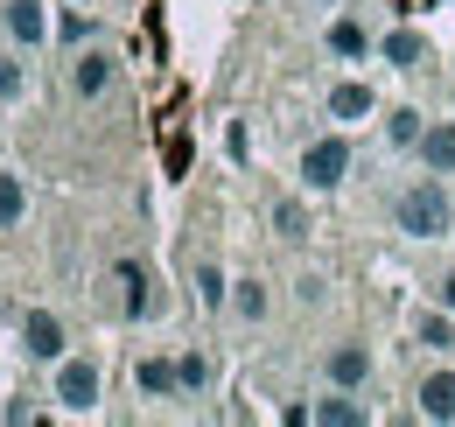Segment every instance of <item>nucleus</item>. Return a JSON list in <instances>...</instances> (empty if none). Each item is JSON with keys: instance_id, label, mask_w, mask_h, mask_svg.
<instances>
[{"instance_id": "nucleus-1", "label": "nucleus", "mask_w": 455, "mask_h": 427, "mask_svg": "<svg viewBox=\"0 0 455 427\" xmlns=\"http://www.w3.org/2000/svg\"><path fill=\"white\" fill-rule=\"evenodd\" d=\"M393 231L420 238V246L455 231V204H449V189H442V175H427V168H420V175L393 197Z\"/></svg>"}, {"instance_id": "nucleus-2", "label": "nucleus", "mask_w": 455, "mask_h": 427, "mask_svg": "<svg viewBox=\"0 0 455 427\" xmlns=\"http://www.w3.org/2000/svg\"><path fill=\"white\" fill-rule=\"evenodd\" d=\"M343 175H350V133H315L301 148V182L323 197V189H337Z\"/></svg>"}, {"instance_id": "nucleus-3", "label": "nucleus", "mask_w": 455, "mask_h": 427, "mask_svg": "<svg viewBox=\"0 0 455 427\" xmlns=\"http://www.w3.org/2000/svg\"><path fill=\"white\" fill-rule=\"evenodd\" d=\"M113 77H119V63L106 50H92V43H84V50L70 56V99H77V106H99V99L113 92Z\"/></svg>"}, {"instance_id": "nucleus-4", "label": "nucleus", "mask_w": 455, "mask_h": 427, "mask_svg": "<svg viewBox=\"0 0 455 427\" xmlns=\"http://www.w3.org/2000/svg\"><path fill=\"white\" fill-rule=\"evenodd\" d=\"M21 350H28L36 365H63V358H70V336H63V322L50 316V309H28V316H21Z\"/></svg>"}, {"instance_id": "nucleus-5", "label": "nucleus", "mask_w": 455, "mask_h": 427, "mask_svg": "<svg viewBox=\"0 0 455 427\" xmlns=\"http://www.w3.org/2000/svg\"><path fill=\"white\" fill-rule=\"evenodd\" d=\"M57 407L63 414H92L99 407V365L92 358H63L57 365Z\"/></svg>"}, {"instance_id": "nucleus-6", "label": "nucleus", "mask_w": 455, "mask_h": 427, "mask_svg": "<svg viewBox=\"0 0 455 427\" xmlns=\"http://www.w3.org/2000/svg\"><path fill=\"white\" fill-rule=\"evenodd\" d=\"M0 28H7L14 50H43V43H50V7H43V0H7V7H0Z\"/></svg>"}, {"instance_id": "nucleus-7", "label": "nucleus", "mask_w": 455, "mask_h": 427, "mask_svg": "<svg viewBox=\"0 0 455 427\" xmlns=\"http://www.w3.org/2000/svg\"><path fill=\"white\" fill-rule=\"evenodd\" d=\"M323 378H330V385H343V392H364V385H371V350H364V343H330Z\"/></svg>"}, {"instance_id": "nucleus-8", "label": "nucleus", "mask_w": 455, "mask_h": 427, "mask_svg": "<svg viewBox=\"0 0 455 427\" xmlns=\"http://www.w3.org/2000/svg\"><path fill=\"white\" fill-rule=\"evenodd\" d=\"M413 407H420V421L455 427V372H449V365H442V372H420V385H413Z\"/></svg>"}, {"instance_id": "nucleus-9", "label": "nucleus", "mask_w": 455, "mask_h": 427, "mask_svg": "<svg viewBox=\"0 0 455 427\" xmlns=\"http://www.w3.org/2000/svg\"><path fill=\"white\" fill-rule=\"evenodd\" d=\"M225 316L238 322V329H259V322L274 316V294H267V280H259V273L231 280V302H225Z\"/></svg>"}, {"instance_id": "nucleus-10", "label": "nucleus", "mask_w": 455, "mask_h": 427, "mask_svg": "<svg viewBox=\"0 0 455 427\" xmlns=\"http://www.w3.org/2000/svg\"><path fill=\"white\" fill-rule=\"evenodd\" d=\"M413 155H420L427 175H455V119H427L420 141H413Z\"/></svg>"}, {"instance_id": "nucleus-11", "label": "nucleus", "mask_w": 455, "mask_h": 427, "mask_svg": "<svg viewBox=\"0 0 455 427\" xmlns=\"http://www.w3.org/2000/svg\"><path fill=\"white\" fill-rule=\"evenodd\" d=\"M301 421H323V427H364L371 421V407L357 399V392H343V385H330V399H315Z\"/></svg>"}, {"instance_id": "nucleus-12", "label": "nucleus", "mask_w": 455, "mask_h": 427, "mask_svg": "<svg viewBox=\"0 0 455 427\" xmlns=\"http://www.w3.org/2000/svg\"><path fill=\"white\" fill-rule=\"evenodd\" d=\"M133 392H148V399H175V392H182L175 358H140V365H133Z\"/></svg>"}, {"instance_id": "nucleus-13", "label": "nucleus", "mask_w": 455, "mask_h": 427, "mask_svg": "<svg viewBox=\"0 0 455 427\" xmlns=\"http://www.w3.org/2000/svg\"><path fill=\"white\" fill-rule=\"evenodd\" d=\"M323 43H330V56H343V63H357V56H371V50H379V43L364 36V21H357V14H337Z\"/></svg>"}, {"instance_id": "nucleus-14", "label": "nucleus", "mask_w": 455, "mask_h": 427, "mask_svg": "<svg viewBox=\"0 0 455 427\" xmlns=\"http://www.w3.org/2000/svg\"><path fill=\"white\" fill-rule=\"evenodd\" d=\"M119 280H126V302H119V309H126V322H148L155 309H162V302H155V280L133 267V260H119Z\"/></svg>"}, {"instance_id": "nucleus-15", "label": "nucleus", "mask_w": 455, "mask_h": 427, "mask_svg": "<svg viewBox=\"0 0 455 427\" xmlns=\"http://www.w3.org/2000/svg\"><path fill=\"white\" fill-rule=\"evenodd\" d=\"M371 106H379V99H371V85H357V77L330 92V119H337V126H357V119H371Z\"/></svg>"}, {"instance_id": "nucleus-16", "label": "nucleus", "mask_w": 455, "mask_h": 427, "mask_svg": "<svg viewBox=\"0 0 455 427\" xmlns=\"http://www.w3.org/2000/svg\"><path fill=\"white\" fill-rule=\"evenodd\" d=\"M413 336H420L427 350H455V309H420V316H413Z\"/></svg>"}, {"instance_id": "nucleus-17", "label": "nucleus", "mask_w": 455, "mask_h": 427, "mask_svg": "<svg viewBox=\"0 0 455 427\" xmlns=\"http://www.w3.org/2000/svg\"><path fill=\"white\" fill-rule=\"evenodd\" d=\"M28 99V50H0V106Z\"/></svg>"}, {"instance_id": "nucleus-18", "label": "nucleus", "mask_w": 455, "mask_h": 427, "mask_svg": "<svg viewBox=\"0 0 455 427\" xmlns=\"http://www.w3.org/2000/svg\"><path fill=\"white\" fill-rule=\"evenodd\" d=\"M379 56H386L393 70H420V63H427V43H420L413 28H393V36L379 43Z\"/></svg>"}, {"instance_id": "nucleus-19", "label": "nucleus", "mask_w": 455, "mask_h": 427, "mask_svg": "<svg viewBox=\"0 0 455 427\" xmlns=\"http://www.w3.org/2000/svg\"><path fill=\"white\" fill-rule=\"evenodd\" d=\"M175 372H182V392H189V399H204V392L218 385V365H211V350H182V358H175Z\"/></svg>"}, {"instance_id": "nucleus-20", "label": "nucleus", "mask_w": 455, "mask_h": 427, "mask_svg": "<svg viewBox=\"0 0 455 427\" xmlns=\"http://www.w3.org/2000/svg\"><path fill=\"white\" fill-rule=\"evenodd\" d=\"M196 302L225 316V302H231V280H225V267H218V260H196Z\"/></svg>"}, {"instance_id": "nucleus-21", "label": "nucleus", "mask_w": 455, "mask_h": 427, "mask_svg": "<svg viewBox=\"0 0 455 427\" xmlns=\"http://www.w3.org/2000/svg\"><path fill=\"white\" fill-rule=\"evenodd\" d=\"M267 217H274V238H287V246H301V238H308V211H301V197H281Z\"/></svg>"}, {"instance_id": "nucleus-22", "label": "nucleus", "mask_w": 455, "mask_h": 427, "mask_svg": "<svg viewBox=\"0 0 455 427\" xmlns=\"http://www.w3.org/2000/svg\"><path fill=\"white\" fill-rule=\"evenodd\" d=\"M84 7H92V0H84ZM84 7H63V21H57V43H63V50H84V43L99 36V21H92Z\"/></svg>"}, {"instance_id": "nucleus-23", "label": "nucleus", "mask_w": 455, "mask_h": 427, "mask_svg": "<svg viewBox=\"0 0 455 427\" xmlns=\"http://www.w3.org/2000/svg\"><path fill=\"white\" fill-rule=\"evenodd\" d=\"M28 217V182L21 175H0V231H14Z\"/></svg>"}, {"instance_id": "nucleus-24", "label": "nucleus", "mask_w": 455, "mask_h": 427, "mask_svg": "<svg viewBox=\"0 0 455 427\" xmlns=\"http://www.w3.org/2000/svg\"><path fill=\"white\" fill-rule=\"evenodd\" d=\"M386 141H393V148H413V141H420V112L399 106L393 119H386Z\"/></svg>"}, {"instance_id": "nucleus-25", "label": "nucleus", "mask_w": 455, "mask_h": 427, "mask_svg": "<svg viewBox=\"0 0 455 427\" xmlns=\"http://www.w3.org/2000/svg\"><path fill=\"white\" fill-rule=\"evenodd\" d=\"M442 309H455V267L442 273Z\"/></svg>"}, {"instance_id": "nucleus-26", "label": "nucleus", "mask_w": 455, "mask_h": 427, "mask_svg": "<svg viewBox=\"0 0 455 427\" xmlns=\"http://www.w3.org/2000/svg\"><path fill=\"white\" fill-rule=\"evenodd\" d=\"M308 7H337V0H308Z\"/></svg>"}]
</instances>
